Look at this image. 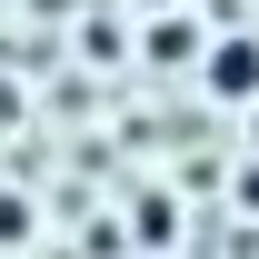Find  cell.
<instances>
[{
  "label": "cell",
  "instance_id": "obj_3",
  "mask_svg": "<svg viewBox=\"0 0 259 259\" xmlns=\"http://www.w3.org/2000/svg\"><path fill=\"white\" fill-rule=\"evenodd\" d=\"M239 209H259V160H249V169H239Z\"/></svg>",
  "mask_w": 259,
  "mask_h": 259
},
{
  "label": "cell",
  "instance_id": "obj_5",
  "mask_svg": "<svg viewBox=\"0 0 259 259\" xmlns=\"http://www.w3.org/2000/svg\"><path fill=\"white\" fill-rule=\"evenodd\" d=\"M249 140H259V120H249Z\"/></svg>",
  "mask_w": 259,
  "mask_h": 259
},
{
  "label": "cell",
  "instance_id": "obj_2",
  "mask_svg": "<svg viewBox=\"0 0 259 259\" xmlns=\"http://www.w3.org/2000/svg\"><path fill=\"white\" fill-rule=\"evenodd\" d=\"M199 50H209V40H199L190 10H160V20H150V60H199Z\"/></svg>",
  "mask_w": 259,
  "mask_h": 259
},
{
  "label": "cell",
  "instance_id": "obj_4",
  "mask_svg": "<svg viewBox=\"0 0 259 259\" xmlns=\"http://www.w3.org/2000/svg\"><path fill=\"white\" fill-rule=\"evenodd\" d=\"M140 10H150V20H160V10H180V0H140Z\"/></svg>",
  "mask_w": 259,
  "mask_h": 259
},
{
  "label": "cell",
  "instance_id": "obj_1",
  "mask_svg": "<svg viewBox=\"0 0 259 259\" xmlns=\"http://www.w3.org/2000/svg\"><path fill=\"white\" fill-rule=\"evenodd\" d=\"M199 80H209V100H249V110H259V30H229V40H209Z\"/></svg>",
  "mask_w": 259,
  "mask_h": 259
}]
</instances>
